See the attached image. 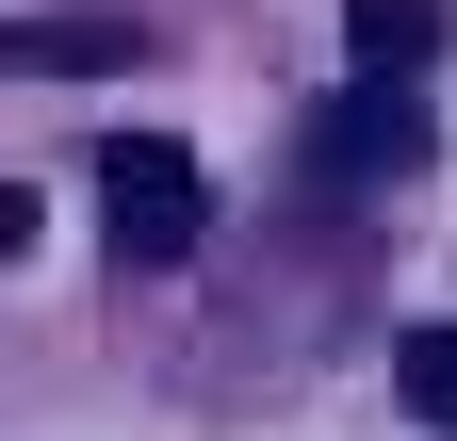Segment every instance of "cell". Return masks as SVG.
<instances>
[{
	"mask_svg": "<svg viewBox=\"0 0 457 441\" xmlns=\"http://www.w3.org/2000/svg\"><path fill=\"white\" fill-rule=\"evenodd\" d=\"M98 229H114V262H196V229H212L196 147H163V131H98Z\"/></svg>",
	"mask_w": 457,
	"mask_h": 441,
	"instance_id": "1",
	"label": "cell"
},
{
	"mask_svg": "<svg viewBox=\"0 0 457 441\" xmlns=\"http://www.w3.org/2000/svg\"><path fill=\"white\" fill-rule=\"evenodd\" d=\"M33 66L98 82V66H131V33H114V17H0V82H33Z\"/></svg>",
	"mask_w": 457,
	"mask_h": 441,
	"instance_id": "2",
	"label": "cell"
},
{
	"mask_svg": "<svg viewBox=\"0 0 457 441\" xmlns=\"http://www.w3.org/2000/svg\"><path fill=\"white\" fill-rule=\"evenodd\" d=\"M327 147H343V163H409V98H392V66H376V82L327 115Z\"/></svg>",
	"mask_w": 457,
	"mask_h": 441,
	"instance_id": "3",
	"label": "cell"
},
{
	"mask_svg": "<svg viewBox=\"0 0 457 441\" xmlns=\"http://www.w3.org/2000/svg\"><path fill=\"white\" fill-rule=\"evenodd\" d=\"M343 33H360V66H409L441 17H425V0H343Z\"/></svg>",
	"mask_w": 457,
	"mask_h": 441,
	"instance_id": "4",
	"label": "cell"
},
{
	"mask_svg": "<svg viewBox=\"0 0 457 441\" xmlns=\"http://www.w3.org/2000/svg\"><path fill=\"white\" fill-rule=\"evenodd\" d=\"M392 376H409L425 425H457V327H409V360H392Z\"/></svg>",
	"mask_w": 457,
	"mask_h": 441,
	"instance_id": "5",
	"label": "cell"
},
{
	"mask_svg": "<svg viewBox=\"0 0 457 441\" xmlns=\"http://www.w3.org/2000/svg\"><path fill=\"white\" fill-rule=\"evenodd\" d=\"M17 245H33V196H17V180H0V262H17Z\"/></svg>",
	"mask_w": 457,
	"mask_h": 441,
	"instance_id": "6",
	"label": "cell"
}]
</instances>
